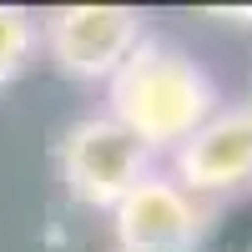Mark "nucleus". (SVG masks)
Instances as JSON below:
<instances>
[{
  "label": "nucleus",
  "mask_w": 252,
  "mask_h": 252,
  "mask_svg": "<svg viewBox=\"0 0 252 252\" xmlns=\"http://www.w3.org/2000/svg\"><path fill=\"white\" fill-rule=\"evenodd\" d=\"M106 101H111L106 116L157 157V152H177L217 111V86L182 46L141 35V46L106 81Z\"/></svg>",
  "instance_id": "nucleus-1"
},
{
  "label": "nucleus",
  "mask_w": 252,
  "mask_h": 252,
  "mask_svg": "<svg viewBox=\"0 0 252 252\" xmlns=\"http://www.w3.org/2000/svg\"><path fill=\"white\" fill-rule=\"evenodd\" d=\"M56 166H61L66 192L81 207L111 212V207L152 172V152H146L126 126H116L111 116H81L76 126H66V136H61Z\"/></svg>",
  "instance_id": "nucleus-2"
},
{
  "label": "nucleus",
  "mask_w": 252,
  "mask_h": 252,
  "mask_svg": "<svg viewBox=\"0 0 252 252\" xmlns=\"http://www.w3.org/2000/svg\"><path fill=\"white\" fill-rule=\"evenodd\" d=\"M35 31L51 66L71 81H111L146 35L141 10L131 5H61Z\"/></svg>",
  "instance_id": "nucleus-3"
},
{
  "label": "nucleus",
  "mask_w": 252,
  "mask_h": 252,
  "mask_svg": "<svg viewBox=\"0 0 252 252\" xmlns=\"http://www.w3.org/2000/svg\"><path fill=\"white\" fill-rule=\"evenodd\" d=\"M207 217L212 212L177 177L152 166L111 207V237H116V252H192L207 232Z\"/></svg>",
  "instance_id": "nucleus-4"
},
{
  "label": "nucleus",
  "mask_w": 252,
  "mask_h": 252,
  "mask_svg": "<svg viewBox=\"0 0 252 252\" xmlns=\"http://www.w3.org/2000/svg\"><path fill=\"white\" fill-rule=\"evenodd\" d=\"M172 177L202 197L252 192V101L242 106H217L192 136L172 152Z\"/></svg>",
  "instance_id": "nucleus-5"
},
{
  "label": "nucleus",
  "mask_w": 252,
  "mask_h": 252,
  "mask_svg": "<svg viewBox=\"0 0 252 252\" xmlns=\"http://www.w3.org/2000/svg\"><path fill=\"white\" fill-rule=\"evenodd\" d=\"M35 46H40L35 20L20 5H0V86H10V81L35 61Z\"/></svg>",
  "instance_id": "nucleus-6"
},
{
  "label": "nucleus",
  "mask_w": 252,
  "mask_h": 252,
  "mask_svg": "<svg viewBox=\"0 0 252 252\" xmlns=\"http://www.w3.org/2000/svg\"><path fill=\"white\" fill-rule=\"evenodd\" d=\"M192 252H252V192L217 207L207 217V232H202V242Z\"/></svg>",
  "instance_id": "nucleus-7"
},
{
  "label": "nucleus",
  "mask_w": 252,
  "mask_h": 252,
  "mask_svg": "<svg viewBox=\"0 0 252 252\" xmlns=\"http://www.w3.org/2000/svg\"><path fill=\"white\" fill-rule=\"evenodd\" d=\"M217 20H232V26H252V10H212Z\"/></svg>",
  "instance_id": "nucleus-8"
}]
</instances>
